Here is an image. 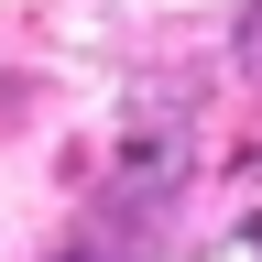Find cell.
<instances>
[{
	"label": "cell",
	"instance_id": "6da1fadb",
	"mask_svg": "<svg viewBox=\"0 0 262 262\" xmlns=\"http://www.w3.org/2000/svg\"><path fill=\"white\" fill-rule=\"evenodd\" d=\"M186 175H196V153L175 142V131H142V153L110 175V196H98L44 262H153V251H164V208H175Z\"/></svg>",
	"mask_w": 262,
	"mask_h": 262
}]
</instances>
